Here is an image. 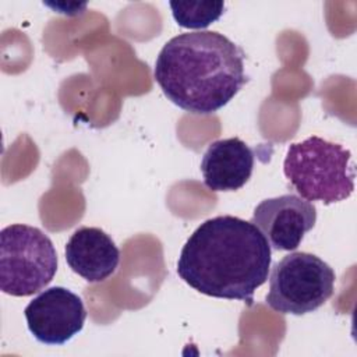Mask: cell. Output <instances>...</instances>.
Masks as SVG:
<instances>
[{"mask_svg": "<svg viewBox=\"0 0 357 357\" xmlns=\"http://www.w3.org/2000/svg\"><path fill=\"white\" fill-rule=\"evenodd\" d=\"M272 248L251 223L222 215L201 223L177 261L178 276L197 291L216 298L252 304L268 280Z\"/></svg>", "mask_w": 357, "mask_h": 357, "instance_id": "1", "label": "cell"}, {"mask_svg": "<svg viewBox=\"0 0 357 357\" xmlns=\"http://www.w3.org/2000/svg\"><path fill=\"white\" fill-rule=\"evenodd\" d=\"M153 77L180 109L211 114L226 106L247 82L244 53L219 32L180 33L159 52Z\"/></svg>", "mask_w": 357, "mask_h": 357, "instance_id": "2", "label": "cell"}, {"mask_svg": "<svg viewBox=\"0 0 357 357\" xmlns=\"http://www.w3.org/2000/svg\"><path fill=\"white\" fill-rule=\"evenodd\" d=\"M283 172L293 190L305 201L331 205L347 199L354 190L351 152L317 135L287 148Z\"/></svg>", "mask_w": 357, "mask_h": 357, "instance_id": "3", "label": "cell"}, {"mask_svg": "<svg viewBox=\"0 0 357 357\" xmlns=\"http://www.w3.org/2000/svg\"><path fill=\"white\" fill-rule=\"evenodd\" d=\"M57 271L56 248L40 229L15 223L0 231V289L14 297L43 290Z\"/></svg>", "mask_w": 357, "mask_h": 357, "instance_id": "4", "label": "cell"}, {"mask_svg": "<svg viewBox=\"0 0 357 357\" xmlns=\"http://www.w3.org/2000/svg\"><path fill=\"white\" fill-rule=\"evenodd\" d=\"M335 279V271L315 254L290 252L272 268L266 304L280 314L312 312L332 297Z\"/></svg>", "mask_w": 357, "mask_h": 357, "instance_id": "5", "label": "cell"}, {"mask_svg": "<svg viewBox=\"0 0 357 357\" xmlns=\"http://www.w3.org/2000/svg\"><path fill=\"white\" fill-rule=\"evenodd\" d=\"M24 314L33 337L49 346L67 343L82 331L86 319L81 297L61 286L40 291Z\"/></svg>", "mask_w": 357, "mask_h": 357, "instance_id": "6", "label": "cell"}, {"mask_svg": "<svg viewBox=\"0 0 357 357\" xmlns=\"http://www.w3.org/2000/svg\"><path fill=\"white\" fill-rule=\"evenodd\" d=\"M276 251L296 250L317 222V209L294 194L261 201L250 220Z\"/></svg>", "mask_w": 357, "mask_h": 357, "instance_id": "7", "label": "cell"}, {"mask_svg": "<svg viewBox=\"0 0 357 357\" xmlns=\"http://www.w3.org/2000/svg\"><path fill=\"white\" fill-rule=\"evenodd\" d=\"M66 261L82 279L91 283L106 280L120 262V251L112 237L99 227L77 229L66 244Z\"/></svg>", "mask_w": 357, "mask_h": 357, "instance_id": "8", "label": "cell"}, {"mask_svg": "<svg viewBox=\"0 0 357 357\" xmlns=\"http://www.w3.org/2000/svg\"><path fill=\"white\" fill-rule=\"evenodd\" d=\"M252 169V149L237 137L212 142L201 160L204 184L212 191L240 190L250 180Z\"/></svg>", "mask_w": 357, "mask_h": 357, "instance_id": "9", "label": "cell"}, {"mask_svg": "<svg viewBox=\"0 0 357 357\" xmlns=\"http://www.w3.org/2000/svg\"><path fill=\"white\" fill-rule=\"evenodd\" d=\"M173 18L188 29H204L223 14V1H170Z\"/></svg>", "mask_w": 357, "mask_h": 357, "instance_id": "10", "label": "cell"}]
</instances>
